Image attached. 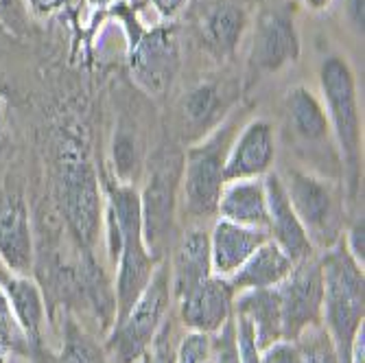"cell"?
<instances>
[{
	"instance_id": "7c38bea8",
	"label": "cell",
	"mask_w": 365,
	"mask_h": 363,
	"mask_svg": "<svg viewBox=\"0 0 365 363\" xmlns=\"http://www.w3.org/2000/svg\"><path fill=\"white\" fill-rule=\"evenodd\" d=\"M0 262L16 276H33L36 235L24 182L11 167L0 175Z\"/></svg>"
},
{
	"instance_id": "83f0119b",
	"label": "cell",
	"mask_w": 365,
	"mask_h": 363,
	"mask_svg": "<svg viewBox=\"0 0 365 363\" xmlns=\"http://www.w3.org/2000/svg\"><path fill=\"white\" fill-rule=\"evenodd\" d=\"M178 344L180 342L175 339V319L171 311L149 348L134 363H178Z\"/></svg>"
},
{
	"instance_id": "d590c367",
	"label": "cell",
	"mask_w": 365,
	"mask_h": 363,
	"mask_svg": "<svg viewBox=\"0 0 365 363\" xmlns=\"http://www.w3.org/2000/svg\"><path fill=\"white\" fill-rule=\"evenodd\" d=\"M363 232H365V227H363V213H354L352 221H350V227H348V232L344 235V243L350 252V256L359 262V265L363 267L365 265V243H363Z\"/></svg>"
},
{
	"instance_id": "ac0fdd59",
	"label": "cell",
	"mask_w": 365,
	"mask_h": 363,
	"mask_svg": "<svg viewBox=\"0 0 365 363\" xmlns=\"http://www.w3.org/2000/svg\"><path fill=\"white\" fill-rule=\"evenodd\" d=\"M235 295L237 291L232 289L227 278L212 274L208 280H204L175 302L180 311V322L188 328V333L212 335L232 317Z\"/></svg>"
},
{
	"instance_id": "4fadbf2b",
	"label": "cell",
	"mask_w": 365,
	"mask_h": 363,
	"mask_svg": "<svg viewBox=\"0 0 365 363\" xmlns=\"http://www.w3.org/2000/svg\"><path fill=\"white\" fill-rule=\"evenodd\" d=\"M282 313V339L295 342L307 328L322 324L324 278L319 254L295 262L291 274L276 285Z\"/></svg>"
},
{
	"instance_id": "9c48e42d",
	"label": "cell",
	"mask_w": 365,
	"mask_h": 363,
	"mask_svg": "<svg viewBox=\"0 0 365 363\" xmlns=\"http://www.w3.org/2000/svg\"><path fill=\"white\" fill-rule=\"evenodd\" d=\"M173 309V293H171V272L169 260L164 258L155 267L149 285L140 293L136 305L127 311L123 319H118L108 339L103 350L116 363H134L153 342L160 326L171 315Z\"/></svg>"
},
{
	"instance_id": "ab89813d",
	"label": "cell",
	"mask_w": 365,
	"mask_h": 363,
	"mask_svg": "<svg viewBox=\"0 0 365 363\" xmlns=\"http://www.w3.org/2000/svg\"><path fill=\"white\" fill-rule=\"evenodd\" d=\"M333 0H304V5L311 9V11H324Z\"/></svg>"
},
{
	"instance_id": "44dd1931",
	"label": "cell",
	"mask_w": 365,
	"mask_h": 363,
	"mask_svg": "<svg viewBox=\"0 0 365 363\" xmlns=\"http://www.w3.org/2000/svg\"><path fill=\"white\" fill-rule=\"evenodd\" d=\"M217 219L267 230L269 210H267V193H264L262 178L225 182L219 197Z\"/></svg>"
},
{
	"instance_id": "7a4b0ae2",
	"label": "cell",
	"mask_w": 365,
	"mask_h": 363,
	"mask_svg": "<svg viewBox=\"0 0 365 363\" xmlns=\"http://www.w3.org/2000/svg\"><path fill=\"white\" fill-rule=\"evenodd\" d=\"M101 186L106 193L103 227H106L108 256L116 267V278H114V295H116L114 324H116L136 305V300L149 285L160 262L149 254L145 245L138 188L116 182L106 169L101 171Z\"/></svg>"
},
{
	"instance_id": "1f68e13d",
	"label": "cell",
	"mask_w": 365,
	"mask_h": 363,
	"mask_svg": "<svg viewBox=\"0 0 365 363\" xmlns=\"http://www.w3.org/2000/svg\"><path fill=\"white\" fill-rule=\"evenodd\" d=\"M0 24L14 36H26L29 9L24 0H0Z\"/></svg>"
},
{
	"instance_id": "8d00e7d4",
	"label": "cell",
	"mask_w": 365,
	"mask_h": 363,
	"mask_svg": "<svg viewBox=\"0 0 365 363\" xmlns=\"http://www.w3.org/2000/svg\"><path fill=\"white\" fill-rule=\"evenodd\" d=\"M26 9H31L36 16H51L53 11L61 9L71 3V0H24Z\"/></svg>"
},
{
	"instance_id": "cb8c5ba5",
	"label": "cell",
	"mask_w": 365,
	"mask_h": 363,
	"mask_svg": "<svg viewBox=\"0 0 365 363\" xmlns=\"http://www.w3.org/2000/svg\"><path fill=\"white\" fill-rule=\"evenodd\" d=\"M295 262L272 241H264L227 280L237 293L247 289H269L280 285Z\"/></svg>"
},
{
	"instance_id": "f546056e",
	"label": "cell",
	"mask_w": 365,
	"mask_h": 363,
	"mask_svg": "<svg viewBox=\"0 0 365 363\" xmlns=\"http://www.w3.org/2000/svg\"><path fill=\"white\" fill-rule=\"evenodd\" d=\"M210 337V352L212 363H241L239 359V346H237V326L235 317H230L219 331H215Z\"/></svg>"
},
{
	"instance_id": "e0dca14e",
	"label": "cell",
	"mask_w": 365,
	"mask_h": 363,
	"mask_svg": "<svg viewBox=\"0 0 365 363\" xmlns=\"http://www.w3.org/2000/svg\"><path fill=\"white\" fill-rule=\"evenodd\" d=\"M169 272L173 302L212 276L210 258V232L204 223H190L171 245Z\"/></svg>"
},
{
	"instance_id": "52a82bcc",
	"label": "cell",
	"mask_w": 365,
	"mask_h": 363,
	"mask_svg": "<svg viewBox=\"0 0 365 363\" xmlns=\"http://www.w3.org/2000/svg\"><path fill=\"white\" fill-rule=\"evenodd\" d=\"M282 184L315 252H326L344 239L346 190L339 180L317 175L302 167H289Z\"/></svg>"
},
{
	"instance_id": "4316f807",
	"label": "cell",
	"mask_w": 365,
	"mask_h": 363,
	"mask_svg": "<svg viewBox=\"0 0 365 363\" xmlns=\"http://www.w3.org/2000/svg\"><path fill=\"white\" fill-rule=\"evenodd\" d=\"M29 359V344L22 328L9 307L5 291L0 289V363H9L11 359Z\"/></svg>"
},
{
	"instance_id": "277c9868",
	"label": "cell",
	"mask_w": 365,
	"mask_h": 363,
	"mask_svg": "<svg viewBox=\"0 0 365 363\" xmlns=\"http://www.w3.org/2000/svg\"><path fill=\"white\" fill-rule=\"evenodd\" d=\"M322 106L326 110L330 131L341 162V184L348 204H356L361 190V112L356 98V81L350 63L330 55L319 66Z\"/></svg>"
},
{
	"instance_id": "d6986e66",
	"label": "cell",
	"mask_w": 365,
	"mask_h": 363,
	"mask_svg": "<svg viewBox=\"0 0 365 363\" xmlns=\"http://www.w3.org/2000/svg\"><path fill=\"white\" fill-rule=\"evenodd\" d=\"M264 182V193H267V210H269V223H267V232L269 239L293 260L300 262L313 254H317L304 232V227L297 219L280 173H267L262 178Z\"/></svg>"
},
{
	"instance_id": "ffe728a7",
	"label": "cell",
	"mask_w": 365,
	"mask_h": 363,
	"mask_svg": "<svg viewBox=\"0 0 365 363\" xmlns=\"http://www.w3.org/2000/svg\"><path fill=\"white\" fill-rule=\"evenodd\" d=\"M267 239L269 232L262 227H247L225 219H217L210 230L212 274L230 278Z\"/></svg>"
},
{
	"instance_id": "60d3db41",
	"label": "cell",
	"mask_w": 365,
	"mask_h": 363,
	"mask_svg": "<svg viewBox=\"0 0 365 363\" xmlns=\"http://www.w3.org/2000/svg\"><path fill=\"white\" fill-rule=\"evenodd\" d=\"M90 5H94V7H106V5H110V3H116V0H88Z\"/></svg>"
},
{
	"instance_id": "9a60e30c",
	"label": "cell",
	"mask_w": 365,
	"mask_h": 363,
	"mask_svg": "<svg viewBox=\"0 0 365 363\" xmlns=\"http://www.w3.org/2000/svg\"><path fill=\"white\" fill-rule=\"evenodd\" d=\"M276 153V134L269 121L254 118L243 123L225 155V182L264 178L274 169Z\"/></svg>"
},
{
	"instance_id": "8fae6325",
	"label": "cell",
	"mask_w": 365,
	"mask_h": 363,
	"mask_svg": "<svg viewBox=\"0 0 365 363\" xmlns=\"http://www.w3.org/2000/svg\"><path fill=\"white\" fill-rule=\"evenodd\" d=\"M129 33V73L151 96H162L173 86L180 71V40L173 26L143 29L131 14H123Z\"/></svg>"
},
{
	"instance_id": "f35d334b",
	"label": "cell",
	"mask_w": 365,
	"mask_h": 363,
	"mask_svg": "<svg viewBox=\"0 0 365 363\" xmlns=\"http://www.w3.org/2000/svg\"><path fill=\"white\" fill-rule=\"evenodd\" d=\"M346 11H348V18L352 22V26L363 33V0H348Z\"/></svg>"
},
{
	"instance_id": "74e56055",
	"label": "cell",
	"mask_w": 365,
	"mask_h": 363,
	"mask_svg": "<svg viewBox=\"0 0 365 363\" xmlns=\"http://www.w3.org/2000/svg\"><path fill=\"white\" fill-rule=\"evenodd\" d=\"M192 0H151V5L164 16V18H173L178 16L184 7H188Z\"/></svg>"
},
{
	"instance_id": "2e32d148",
	"label": "cell",
	"mask_w": 365,
	"mask_h": 363,
	"mask_svg": "<svg viewBox=\"0 0 365 363\" xmlns=\"http://www.w3.org/2000/svg\"><path fill=\"white\" fill-rule=\"evenodd\" d=\"M0 289L5 291L9 307L22 328V333L29 344L31 361L42 363L46 357V337H44V326H46V302L40 285L33 276H16L11 274L3 262H0Z\"/></svg>"
},
{
	"instance_id": "5b68a950",
	"label": "cell",
	"mask_w": 365,
	"mask_h": 363,
	"mask_svg": "<svg viewBox=\"0 0 365 363\" xmlns=\"http://www.w3.org/2000/svg\"><path fill=\"white\" fill-rule=\"evenodd\" d=\"M239 110L221 121L204 138H199L184 151L182 182H180V210L190 223H206L217 219L219 197L225 186V155L241 129Z\"/></svg>"
},
{
	"instance_id": "ba28073f",
	"label": "cell",
	"mask_w": 365,
	"mask_h": 363,
	"mask_svg": "<svg viewBox=\"0 0 365 363\" xmlns=\"http://www.w3.org/2000/svg\"><path fill=\"white\" fill-rule=\"evenodd\" d=\"M284 131L293 151L313 173L341 182V162L335 147L326 110L317 94L307 86H295L284 96Z\"/></svg>"
},
{
	"instance_id": "3957f363",
	"label": "cell",
	"mask_w": 365,
	"mask_h": 363,
	"mask_svg": "<svg viewBox=\"0 0 365 363\" xmlns=\"http://www.w3.org/2000/svg\"><path fill=\"white\" fill-rule=\"evenodd\" d=\"M317 254L324 278L322 326L337 350L339 363H350L352 346L363 328L365 315L363 267L350 256L344 239L330 250Z\"/></svg>"
},
{
	"instance_id": "4dcf8cb0",
	"label": "cell",
	"mask_w": 365,
	"mask_h": 363,
	"mask_svg": "<svg viewBox=\"0 0 365 363\" xmlns=\"http://www.w3.org/2000/svg\"><path fill=\"white\" fill-rule=\"evenodd\" d=\"M178 363H212L210 337L204 333H186L178 344Z\"/></svg>"
},
{
	"instance_id": "603a6c76",
	"label": "cell",
	"mask_w": 365,
	"mask_h": 363,
	"mask_svg": "<svg viewBox=\"0 0 365 363\" xmlns=\"http://www.w3.org/2000/svg\"><path fill=\"white\" fill-rule=\"evenodd\" d=\"M147 158V138L140 123L136 118L120 116L112 138V171L108 173L120 184L134 186L145 173Z\"/></svg>"
},
{
	"instance_id": "30bf717a",
	"label": "cell",
	"mask_w": 365,
	"mask_h": 363,
	"mask_svg": "<svg viewBox=\"0 0 365 363\" xmlns=\"http://www.w3.org/2000/svg\"><path fill=\"white\" fill-rule=\"evenodd\" d=\"M300 57L293 0H260L247 55V86L269 77Z\"/></svg>"
},
{
	"instance_id": "8992f818",
	"label": "cell",
	"mask_w": 365,
	"mask_h": 363,
	"mask_svg": "<svg viewBox=\"0 0 365 363\" xmlns=\"http://www.w3.org/2000/svg\"><path fill=\"white\" fill-rule=\"evenodd\" d=\"M184 153L175 145H160L145 164V186L140 195L143 237L149 254L162 262L169 258L175 241V219L180 208Z\"/></svg>"
},
{
	"instance_id": "6da1fadb",
	"label": "cell",
	"mask_w": 365,
	"mask_h": 363,
	"mask_svg": "<svg viewBox=\"0 0 365 363\" xmlns=\"http://www.w3.org/2000/svg\"><path fill=\"white\" fill-rule=\"evenodd\" d=\"M46 173L63 232L81 252H94L103 227L106 197L90 140L79 123L55 125Z\"/></svg>"
},
{
	"instance_id": "d6a6232c",
	"label": "cell",
	"mask_w": 365,
	"mask_h": 363,
	"mask_svg": "<svg viewBox=\"0 0 365 363\" xmlns=\"http://www.w3.org/2000/svg\"><path fill=\"white\" fill-rule=\"evenodd\" d=\"M237 326V346H239V359L241 363H260V348L254 337V328L247 317L232 313Z\"/></svg>"
},
{
	"instance_id": "7402d4cb",
	"label": "cell",
	"mask_w": 365,
	"mask_h": 363,
	"mask_svg": "<svg viewBox=\"0 0 365 363\" xmlns=\"http://www.w3.org/2000/svg\"><path fill=\"white\" fill-rule=\"evenodd\" d=\"M232 313L250 319L260 352L276 342H282V313L276 287L247 289L237 293Z\"/></svg>"
},
{
	"instance_id": "d4e9b609",
	"label": "cell",
	"mask_w": 365,
	"mask_h": 363,
	"mask_svg": "<svg viewBox=\"0 0 365 363\" xmlns=\"http://www.w3.org/2000/svg\"><path fill=\"white\" fill-rule=\"evenodd\" d=\"M225 98L217 83H199L195 86L182 101L184 129L188 127L190 140L204 138L223 121Z\"/></svg>"
},
{
	"instance_id": "836d02e7",
	"label": "cell",
	"mask_w": 365,
	"mask_h": 363,
	"mask_svg": "<svg viewBox=\"0 0 365 363\" xmlns=\"http://www.w3.org/2000/svg\"><path fill=\"white\" fill-rule=\"evenodd\" d=\"M260 363H304L302 350L295 342H276L269 348H264L260 354Z\"/></svg>"
},
{
	"instance_id": "f1b7e54d",
	"label": "cell",
	"mask_w": 365,
	"mask_h": 363,
	"mask_svg": "<svg viewBox=\"0 0 365 363\" xmlns=\"http://www.w3.org/2000/svg\"><path fill=\"white\" fill-rule=\"evenodd\" d=\"M295 344L302 350L304 363H339L337 350L322 324L307 328V331L295 339Z\"/></svg>"
},
{
	"instance_id": "5bb4252c",
	"label": "cell",
	"mask_w": 365,
	"mask_h": 363,
	"mask_svg": "<svg viewBox=\"0 0 365 363\" xmlns=\"http://www.w3.org/2000/svg\"><path fill=\"white\" fill-rule=\"evenodd\" d=\"M254 0H202L192 11V31L202 48L217 61L235 57L254 20Z\"/></svg>"
},
{
	"instance_id": "484cf974",
	"label": "cell",
	"mask_w": 365,
	"mask_h": 363,
	"mask_svg": "<svg viewBox=\"0 0 365 363\" xmlns=\"http://www.w3.org/2000/svg\"><path fill=\"white\" fill-rule=\"evenodd\" d=\"M61 344L57 354L51 350L42 359V363H110L103 346L77 322V317L68 311L61 313Z\"/></svg>"
},
{
	"instance_id": "e575fe53",
	"label": "cell",
	"mask_w": 365,
	"mask_h": 363,
	"mask_svg": "<svg viewBox=\"0 0 365 363\" xmlns=\"http://www.w3.org/2000/svg\"><path fill=\"white\" fill-rule=\"evenodd\" d=\"M11 158H14V136H11L5 98L0 96V175L11 167Z\"/></svg>"
}]
</instances>
